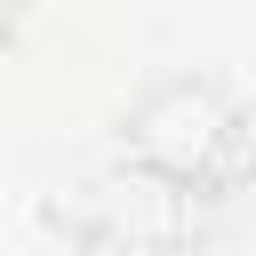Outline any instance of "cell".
<instances>
[{
  "instance_id": "6da1fadb",
  "label": "cell",
  "mask_w": 256,
  "mask_h": 256,
  "mask_svg": "<svg viewBox=\"0 0 256 256\" xmlns=\"http://www.w3.org/2000/svg\"><path fill=\"white\" fill-rule=\"evenodd\" d=\"M120 152L144 160V168H160L168 184H184L200 200L248 192V176H256V128H248V112L232 104V88H216L200 72L152 80L120 112Z\"/></svg>"
},
{
  "instance_id": "3957f363",
  "label": "cell",
  "mask_w": 256,
  "mask_h": 256,
  "mask_svg": "<svg viewBox=\"0 0 256 256\" xmlns=\"http://www.w3.org/2000/svg\"><path fill=\"white\" fill-rule=\"evenodd\" d=\"M184 256H256V200H240V192L208 200V216L184 240Z\"/></svg>"
},
{
  "instance_id": "7a4b0ae2",
  "label": "cell",
  "mask_w": 256,
  "mask_h": 256,
  "mask_svg": "<svg viewBox=\"0 0 256 256\" xmlns=\"http://www.w3.org/2000/svg\"><path fill=\"white\" fill-rule=\"evenodd\" d=\"M208 200L168 184L160 168L144 160H112V168H88L72 184L48 192V224L72 240V248H128V256H184V240L200 232Z\"/></svg>"
},
{
  "instance_id": "277c9868",
  "label": "cell",
  "mask_w": 256,
  "mask_h": 256,
  "mask_svg": "<svg viewBox=\"0 0 256 256\" xmlns=\"http://www.w3.org/2000/svg\"><path fill=\"white\" fill-rule=\"evenodd\" d=\"M24 8H32V0H0V40H8L16 24H24Z\"/></svg>"
}]
</instances>
